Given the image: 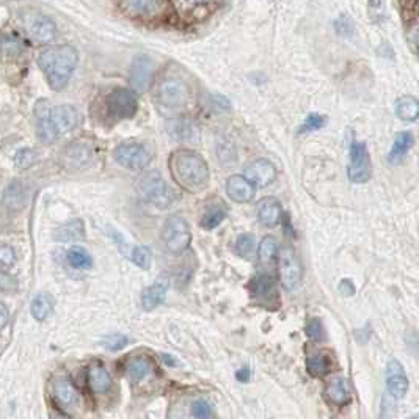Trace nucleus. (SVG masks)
Returning a JSON list of instances; mask_svg holds the SVG:
<instances>
[{
  "label": "nucleus",
  "mask_w": 419,
  "mask_h": 419,
  "mask_svg": "<svg viewBox=\"0 0 419 419\" xmlns=\"http://www.w3.org/2000/svg\"><path fill=\"white\" fill-rule=\"evenodd\" d=\"M386 388L394 399H402L409 391V377L398 359H391L386 366Z\"/></svg>",
  "instance_id": "nucleus-12"
},
{
  "label": "nucleus",
  "mask_w": 419,
  "mask_h": 419,
  "mask_svg": "<svg viewBox=\"0 0 419 419\" xmlns=\"http://www.w3.org/2000/svg\"><path fill=\"white\" fill-rule=\"evenodd\" d=\"M209 0H175L176 7L182 11H190L193 8L202 7V5H206Z\"/></svg>",
  "instance_id": "nucleus-43"
},
{
  "label": "nucleus",
  "mask_w": 419,
  "mask_h": 419,
  "mask_svg": "<svg viewBox=\"0 0 419 419\" xmlns=\"http://www.w3.org/2000/svg\"><path fill=\"white\" fill-rule=\"evenodd\" d=\"M3 203L7 208L13 211L24 208V204H26V193H24V187L21 182H13V184H10L7 192H5Z\"/></svg>",
  "instance_id": "nucleus-30"
},
{
  "label": "nucleus",
  "mask_w": 419,
  "mask_h": 419,
  "mask_svg": "<svg viewBox=\"0 0 419 419\" xmlns=\"http://www.w3.org/2000/svg\"><path fill=\"white\" fill-rule=\"evenodd\" d=\"M170 168L173 178L190 192H198L208 186L209 167L198 152L190 150L176 151L170 159Z\"/></svg>",
  "instance_id": "nucleus-2"
},
{
  "label": "nucleus",
  "mask_w": 419,
  "mask_h": 419,
  "mask_svg": "<svg viewBox=\"0 0 419 419\" xmlns=\"http://www.w3.org/2000/svg\"><path fill=\"white\" fill-rule=\"evenodd\" d=\"M251 294L256 298L258 303L269 306L278 302V295H276V286L274 278L270 276H259L251 283Z\"/></svg>",
  "instance_id": "nucleus-18"
},
{
  "label": "nucleus",
  "mask_w": 419,
  "mask_h": 419,
  "mask_svg": "<svg viewBox=\"0 0 419 419\" xmlns=\"http://www.w3.org/2000/svg\"><path fill=\"white\" fill-rule=\"evenodd\" d=\"M192 415L195 418H211L214 416V411H212L209 402H206V400H197V402L192 405Z\"/></svg>",
  "instance_id": "nucleus-40"
},
{
  "label": "nucleus",
  "mask_w": 419,
  "mask_h": 419,
  "mask_svg": "<svg viewBox=\"0 0 419 419\" xmlns=\"http://www.w3.org/2000/svg\"><path fill=\"white\" fill-rule=\"evenodd\" d=\"M51 104L46 101V99H41V101L37 102L35 105V121H37V135L38 139L43 141L46 145L54 143V141L58 139V135L55 134L54 127L51 125Z\"/></svg>",
  "instance_id": "nucleus-13"
},
{
  "label": "nucleus",
  "mask_w": 419,
  "mask_h": 419,
  "mask_svg": "<svg viewBox=\"0 0 419 419\" xmlns=\"http://www.w3.org/2000/svg\"><path fill=\"white\" fill-rule=\"evenodd\" d=\"M49 116H51V125L54 127V131L58 137H62V135L73 131L80 120L79 112L75 110V107H73V105H68V104L51 105Z\"/></svg>",
  "instance_id": "nucleus-11"
},
{
  "label": "nucleus",
  "mask_w": 419,
  "mask_h": 419,
  "mask_svg": "<svg viewBox=\"0 0 419 419\" xmlns=\"http://www.w3.org/2000/svg\"><path fill=\"white\" fill-rule=\"evenodd\" d=\"M306 335L314 341H322L326 338V330H323L322 322L319 319H310V322L306 323Z\"/></svg>",
  "instance_id": "nucleus-38"
},
{
  "label": "nucleus",
  "mask_w": 419,
  "mask_h": 419,
  "mask_svg": "<svg viewBox=\"0 0 419 419\" xmlns=\"http://www.w3.org/2000/svg\"><path fill=\"white\" fill-rule=\"evenodd\" d=\"M16 262V253L11 247H0V265L11 267Z\"/></svg>",
  "instance_id": "nucleus-42"
},
{
  "label": "nucleus",
  "mask_w": 419,
  "mask_h": 419,
  "mask_svg": "<svg viewBox=\"0 0 419 419\" xmlns=\"http://www.w3.org/2000/svg\"><path fill=\"white\" fill-rule=\"evenodd\" d=\"M68 262L71 267L87 270L93 265V259L90 256V253H88L84 247L75 245V247H71L68 251Z\"/></svg>",
  "instance_id": "nucleus-31"
},
{
  "label": "nucleus",
  "mask_w": 419,
  "mask_h": 419,
  "mask_svg": "<svg viewBox=\"0 0 419 419\" xmlns=\"http://www.w3.org/2000/svg\"><path fill=\"white\" fill-rule=\"evenodd\" d=\"M22 27L28 38L38 44L51 43L57 35L55 22L41 11H27L22 15Z\"/></svg>",
  "instance_id": "nucleus-7"
},
{
  "label": "nucleus",
  "mask_w": 419,
  "mask_h": 419,
  "mask_svg": "<svg viewBox=\"0 0 419 419\" xmlns=\"http://www.w3.org/2000/svg\"><path fill=\"white\" fill-rule=\"evenodd\" d=\"M78 62V51L73 46L49 47L38 57V64L46 75L47 84L55 91H60L68 85Z\"/></svg>",
  "instance_id": "nucleus-1"
},
{
  "label": "nucleus",
  "mask_w": 419,
  "mask_h": 419,
  "mask_svg": "<svg viewBox=\"0 0 419 419\" xmlns=\"http://www.w3.org/2000/svg\"><path fill=\"white\" fill-rule=\"evenodd\" d=\"M115 161L127 170H141L146 168L152 161L151 151L143 143L137 141H126L116 148Z\"/></svg>",
  "instance_id": "nucleus-8"
},
{
  "label": "nucleus",
  "mask_w": 419,
  "mask_h": 419,
  "mask_svg": "<svg viewBox=\"0 0 419 419\" xmlns=\"http://www.w3.org/2000/svg\"><path fill=\"white\" fill-rule=\"evenodd\" d=\"M15 289H16L15 278H11L10 275L0 274V291L10 292V291H15Z\"/></svg>",
  "instance_id": "nucleus-44"
},
{
  "label": "nucleus",
  "mask_w": 419,
  "mask_h": 419,
  "mask_svg": "<svg viewBox=\"0 0 419 419\" xmlns=\"http://www.w3.org/2000/svg\"><path fill=\"white\" fill-rule=\"evenodd\" d=\"M139 109L137 96L127 88H115L105 98V118L110 123H120L129 120Z\"/></svg>",
  "instance_id": "nucleus-5"
},
{
  "label": "nucleus",
  "mask_w": 419,
  "mask_h": 419,
  "mask_svg": "<svg viewBox=\"0 0 419 419\" xmlns=\"http://www.w3.org/2000/svg\"><path fill=\"white\" fill-rule=\"evenodd\" d=\"M154 64L148 55H139L134 58L131 66V84L137 91H145L152 80Z\"/></svg>",
  "instance_id": "nucleus-14"
},
{
  "label": "nucleus",
  "mask_w": 419,
  "mask_h": 419,
  "mask_svg": "<svg viewBox=\"0 0 419 419\" xmlns=\"http://www.w3.org/2000/svg\"><path fill=\"white\" fill-rule=\"evenodd\" d=\"M255 249V238L251 234H242L235 242V251L240 256H249Z\"/></svg>",
  "instance_id": "nucleus-37"
},
{
  "label": "nucleus",
  "mask_w": 419,
  "mask_h": 419,
  "mask_svg": "<svg viewBox=\"0 0 419 419\" xmlns=\"http://www.w3.org/2000/svg\"><path fill=\"white\" fill-rule=\"evenodd\" d=\"M245 178L258 187H265L272 184L276 178V170L272 162L265 161V159H258L251 162L245 170Z\"/></svg>",
  "instance_id": "nucleus-15"
},
{
  "label": "nucleus",
  "mask_w": 419,
  "mask_h": 419,
  "mask_svg": "<svg viewBox=\"0 0 419 419\" xmlns=\"http://www.w3.org/2000/svg\"><path fill=\"white\" fill-rule=\"evenodd\" d=\"M15 161L19 168H28L35 162V152L32 150H28V148L27 150H21L16 154Z\"/></svg>",
  "instance_id": "nucleus-41"
},
{
  "label": "nucleus",
  "mask_w": 419,
  "mask_h": 419,
  "mask_svg": "<svg viewBox=\"0 0 419 419\" xmlns=\"http://www.w3.org/2000/svg\"><path fill=\"white\" fill-rule=\"evenodd\" d=\"M350 396H352L350 383L347 382V379H344V377H338V379H333L332 382L327 383L326 399L328 400V404L342 407L349 402Z\"/></svg>",
  "instance_id": "nucleus-19"
},
{
  "label": "nucleus",
  "mask_w": 419,
  "mask_h": 419,
  "mask_svg": "<svg viewBox=\"0 0 419 419\" xmlns=\"http://www.w3.org/2000/svg\"><path fill=\"white\" fill-rule=\"evenodd\" d=\"M54 396L62 407H73L78 402V391L68 379H58L54 383Z\"/></svg>",
  "instance_id": "nucleus-24"
},
{
  "label": "nucleus",
  "mask_w": 419,
  "mask_h": 419,
  "mask_svg": "<svg viewBox=\"0 0 419 419\" xmlns=\"http://www.w3.org/2000/svg\"><path fill=\"white\" fill-rule=\"evenodd\" d=\"M132 261L135 265H139L140 269L148 270L151 267V261H152V255L151 250L148 247H137L132 251Z\"/></svg>",
  "instance_id": "nucleus-35"
},
{
  "label": "nucleus",
  "mask_w": 419,
  "mask_h": 419,
  "mask_svg": "<svg viewBox=\"0 0 419 419\" xmlns=\"http://www.w3.org/2000/svg\"><path fill=\"white\" fill-rule=\"evenodd\" d=\"M90 156H91L90 146L80 145V141L71 145L66 150V159H68L71 167H82L85 162H88Z\"/></svg>",
  "instance_id": "nucleus-32"
},
{
  "label": "nucleus",
  "mask_w": 419,
  "mask_h": 419,
  "mask_svg": "<svg viewBox=\"0 0 419 419\" xmlns=\"http://www.w3.org/2000/svg\"><path fill=\"white\" fill-rule=\"evenodd\" d=\"M258 217L264 226L274 228L278 225L281 220V204L278 199L265 198L264 202L259 203Z\"/></svg>",
  "instance_id": "nucleus-20"
},
{
  "label": "nucleus",
  "mask_w": 419,
  "mask_h": 419,
  "mask_svg": "<svg viewBox=\"0 0 419 419\" xmlns=\"http://www.w3.org/2000/svg\"><path fill=\"white\" fill-rule=\"evenodd\" d=\"M85 235L84 222L82 220H73L63 225L60 229H57L55 239L60 242H75Z\"/></svg>",
  "instance_id": "nucleus-29"
},
{
  "label": "nucleus",
  "mask_w": 419,
  "mask_h": 419,
  "mask_svg": "<svg viewBox=\"0 0 419 419\" xmlns=\"http://www.w3.org/2000/svg\"><path fill=\"white\" fill-rule=\"evenodd\" d=\"M327 125V116L326 115H319V114H311L306 120L303 121V125L300 126V132H312V131H319L323 126Z\"/></svg>",
  "instance_id": "nucleus-36"
},
{
  "label": "nucleus",
  "mask_w": 419,
  "mask_h": 419,
  "mask_svg": "<svg viewBox=\"0 0 419 419\" xmlns=\"http://www.w3.org/2000/svg\"><path fill=\"white\" fill-rule=\"evenodd\" d=\"M339 291L344 295H353V292H355V287H353L350 280H342L339 285Z\"/></svg>",
  "instance_id": "nucleus-45"
},
{
  "label": "nucleus",
  "mask_w": 419,
  "mask_h": 419,
  "mask_svg": "<svg viewBox=\"0 0 419 419\" xmlns=\"http://www.w3.org/2000/svg\"><path fill=\"white\" fill-rule=\"evenodd\" d=\"M225 217H226V211L223 209L222 206H215V208L208 209V212L203 215L202 225L206 229H214L225 220Z\"/></svg>",
  "instance_id": "nucleus-34"
},
{
  "label": "nucleus",
  "mask_w": 419,
  "mask_h": 419,
  "mask_svg": "<svg viewBox=\"0 0 419 419\" xmlns=\"http://www.w3.org/2000/svg\"><path fill=\"white\" fill-rule=\"evenodd\" d=\"M167 292L168 286L162 281L146 287L145 291L141 292V306H143V310L151 311L156 310L157 306H161L165 302V298H167Z\"/></svg>",
  "instance_id": "nucleus-22"
},
{
  "label": "nucleus",
  "mask_w": 419,
  "mask_h": 419,
  "mask_svg": "<svg viewBox=\"0 0 419 419\" xmlns=\"http://www.w3.org/2000/svg\"><path fill=\"white\" fill-rule=\"evenodd\" d=\"M226 193L235 203H249L255 197V184L245 176L235 175L226 182Z\"/></svg>",
  "instance_id": "nucleus-17"
},
{
  "label": "nucleus",
  "mask_w": 419,
  "mask_h": 419,
  "mask_svg": "<svg viewBox=\"0 0 419 419\" xmlns=\"http://www.w3.org/2000/svg\"><path fill=\"white\" fill-rule=\"evenodd\" d=\"M162 358H163V362L167 363V364H170V366H175V364H176V363H175V359L171 358L170 355H162Z\"/></svg>",
  "instance_id": "nucleus-49"
},
{
  "label": "nucleus",
  "mask_w": 419,
  "mask_h": 419,
  "mask_svg": "<svg viewBox=\"0 0 419 419\" xmlns=\"http://www.w3.org/2000/svg\"><path fill=\"white\" fill-rule=\"evenodd\" d=\"M192 87L178 74H165L156 84L154 99L165 110L187 109L192 102Z\"/></svg>",
  "instance_id": "nucleus-3"
},
{
  "label": "nucleus",
  "mask_w": 419,
  "mask_h": 419,
  "mask_svg": "<svg viewBox=\"0 0 419 419\" xmlns=\"http://www.w3.org/2000/svg\"><path fill=\"white\" fill-rule=\"evenodd\" d=\"M162 242L170 253L179 255L192 242V233L187 222L179 215H171L162 228Z\"/></svg>",
  "instance_id": "nucleus-6"
},
{
  "label": "nucleus",
  "mask_w": 419,
  "mask_h": 419,
  "mask_svg": "<svg viewBox=\"0 0 419 419\" xmlns=\"http://www.w3.org/2000/svg\"><path fill=\"white\" fill-rule=\"evenodd\" d=\"M415 143V139H413V135L410 132H402L398 135L396 141H394V145L391 148V151H389L388 154V161L394 163L399 162L400 159H402L407 152L410 151V148Z\"/></svg>",
  "instance_id": "nucleus-28"
},
{
  "label": "nucleus",
  "mask_w": 419,
  "mask_h": 419,
  "mask_svg": "<svg viewBox=\"0 0 419 419\" xmlns=\"http://www.w3.org/2000/svg\"><path fill=\"white\" fill-rule=\"evenodd\" d=\"M121 7L132 17H154L165 8V0H121Z\"/></svg>",
  "instance_id": "nucleus-16"
},
{
  "label": "nucleus",
  "mask_w": 419,
  "mask_h": 419,
  "mask_svg": "<svg viewBox=\"0 0 419 419\" xmlns=\"http://www.w3.org/2000/svg\"><path fill=\"white\" fill-rule=\"evenodd\" d=\"M396 114L402 121L415 123L419 115V102L416 98L404 96L398 99L396 102Z\"/></svg>",
  "instance_id": "nucleus-26"
},
{
  "label": "nucleus",
  "mask_w": 419,
  "mask_h": 419,
  "mask_svg": "<svg viewBox=\"0 0 419 419\" xmlns=\"http://www.w3.org/2000/svg\"><path fill=\"white\" fill-rule=\"evenodd\" d=\"M139 193L145 203L167 209L175 203V193L159 173H148L139 181Z\"/></svg>",
  "instance_id": "nucleus-4"
},
{
  "label": "nucleus",
  "mask_w": 419,
  "mask_h": 419,
  "mask_svg": "<svg viewBox=\"0 0 419 419\" xmlns=\"http://www.w3.org/2000/svg\"><path fill=\"white\" fill-rule=\"evenodd\" d=\"M32 316L37 319V321L43 322L52 311H54V298L51 297L49 294H38L37 297L33 298L32 302Z\"/></svg>",
  "instance_id": "nucleus-27"
},
{
  "label": "nucleus",
  "mask_w": 419,
  "mask_h": 419,
  "mask_svg": "<svg viewBox=\"0 0 419 419\" xmlns=\"http://www.w3.org/2000/svg\"><path fill=\"white\" fill-rule=\"evenodd\" d=\"M250 369L249 368H242L239 369V373L235 374V377H238L239 382H249L250 380Z\"/></svg>",
  "instance_id": "nucleus-47"
},
{
  "label": "nucleus",
  "mask_w": 419,
  "mask_h": 419,
  "mask_svg": "<svg viewBox=\"0 0 419 419\" xmlns=\"http://www.w3.org/2000/svg\"><path fill=\"white\" fill-rule=\"evenodd\" d=\"M373 175L369 152L362 141H353L350 146V163H349V179L355 184H364Z\"/></svg>",
  "instance_id": "nucleus-10"
},
{
  "label": "nucleus",
  "mask_w": 419,
  "mask_h": 419,
  "mask_svg": "<svg viewBox=\"0 0 419 419\" xmlns=\"http://www.w3.org/2000/svg\"><path fill=\"white\" fill-rule=\"evenodd\" d=\"M154 371V364L148 357H137L129 362L126 368V375L131 382H141L148 379Z\"/></svg>",
  "instance_id": "nucleus-23"
},
{
  "label": "nucleus",
  "mask_w": 419,
  "mask_h": 419,
  "mask_svg": "<svg viewBox=\"0 0 419 419\" xmlns=\"http://www.w3.org/2000/svg\"><path fill=\"white\" fill-rule=\"evenodd\" d=\"M88 385L90 389L96 394L107 393L112 388V377L109 371L101 364H94L88 369Z\"/></svg>",
  "instance_id": "nucleus-21"
},
{
  "label": "nucleus",
  "mask_w": 419,
  "mask_h": 419,
  "mask_svg": "<svg viewBox=\"0 0 419 419\" xmlns=\"http://www.w3.org/2000/svg\"><path fill=\"white\" fill-rule=\"evenodd\" d=\"M276 253H278V242H276V239L270 238V235L264 238L258 247V255L262 262L274 261Z\"/></svg>",
  "instance_id": "nucleus-33"
},
{
  "label": "nucleus",
  "mask_w": 419,
  "mask_h": 419,
  "mask_svg": "<svg viewBox=\"0 0 419 419\" xmlns=\"http://www.w3.org/2000/svg\"><path fill=\"white\" fill-rule=\"evenodd\" d=\"M278 267H280V281L287 291H295L300 286L303 278L302 262L291 247L281 249L278 255Z\"/></svg>",
  "instance_id": "nucleus-9"
},
{
  "label": "nucleus",
  "mask_w": 419,
  "mask_h": 419,
  "mask_svg": "<svg viewBox=\"0 0 419 419\" xmlns=\"http://www.w3.org/2000/svg\"><path fill=\"white\" fill-rule=\"evenodd\" d=\"M8 317H10L8 308L2 302H0V330H2L5 326H7V323H8Z\"/></svg>",
  "instance_id": "nucleus-46"
},
{
  "label": "nucleus",
  "mask_w": 419,
  "mask_h": 419,
  "mask_svg": "<svg viewBox=\"0 0 419 419\" xmlns=\"http://www.w3.org/2000/svg\"><path fill=\"white\" fill-rule=\"evenodd\" d=\"M306 368L308 373L314 377H323L332 371V358L327 352H317L312 353L306 358Z\"/></svg>",
  "instance_id": "nucleus-25"
},
{
  "label": "nucleus",
  "mask_w": 419,
  "mask_h": 419,
  "mask_svg": "<svg viewBox=\"0 0 419 419\" xmlns=\"http://www.w3.org/2000/svg\"><path fill=\"white\" fill-rule=\"evenodd\" d=\"M104 346L107 347V349L112 350V352H118V350L125 349V347L127 346V338H126L125 335H120V333L112 335V336H109L107 339L104 341Z\"/></svg>",
  "instance_id": "nucleus-39"
},
{
  "label": "nucleus",
  "mask_w": 419,
  "mask_h": 419,
  "mask_svg": "<svg viewBox=\"0 0 419 419\" xmlns=\"http://www.w3.org/2000/svg\"><path fill=\"white\" fill-rule=\"evenodd\" d=\"M369 7L373 10H379L382 7V0H369Z\"/></svg>",
  "instance_id": "nucleus-48"
}]
</instances>
